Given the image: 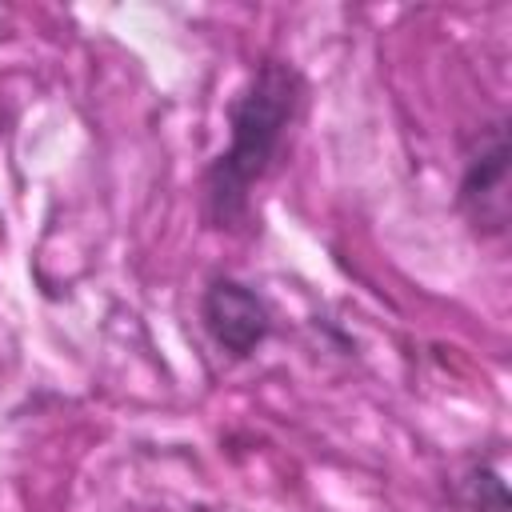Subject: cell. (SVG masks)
I'll use <instances>...</instances> for the list:
<instances>
[{
	"mask_svg": "<svg viewBox=\"0 0 512 512\" xmlns=\"http://www.w3.org/2000/svg\"><path fill=\"white\" fill-rule=\"evenodd\" d=\"M200 320H204L208 336H212L228 356H236V360L252 356V352L268 340V332H272V312H268V304H264L248 284L228 280V276H220V280H212V284L204 288Z\"/></svg>",
	"mask_w": 512,
	"mask_h": 512,
	"instance_id": "cell-2",
	"label": "cell"
},
{
	"mask_svg": "<svg viewBox=\"0 0 512 512\" xmlns=\"http://www.w3.org/2000/svg\"><path fill=\"white\" fill-rule=\"evenodd\" d=\"M296 104H300V76L280 60L260 64L244 84V92L232 100L228 112L232 140L204 176V204L216 228H232L236 220H244L248 192L280 152Z\"/></svg>",
	"mask_w": 512,
	"mask_h": 512,
	"instance_id": "cell-1",
	"label": "cell"
},
{
	"mask_svg": "<svg viewBox=\"0 0 512 512\" xmlns=\"http://www.w3.org/2000/svg\"><path fill=\"white\" fill-rule=\"evenodd\" d=\"M460 208L468 220L484 232H504L508 224V136L504 120H496L484 136L480 148L468 156L464 176H460Z\"/></svg>",
	"mask_w": 512,
	"mask_h": 512,
	"instance_id": "cell-3",
	"label": "cell"
}]
</instances>
